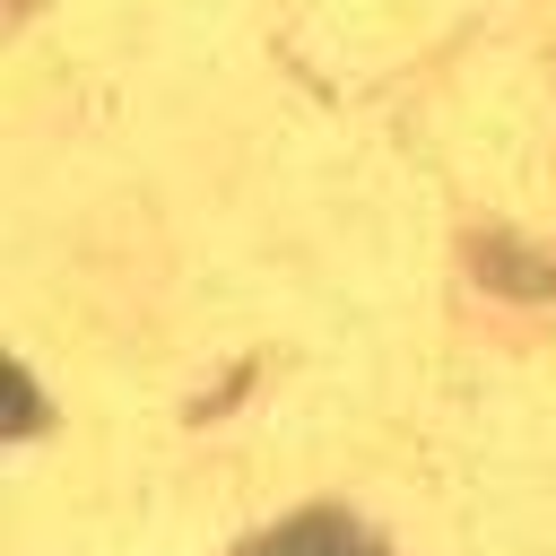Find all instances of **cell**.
Wrapping results in <instances>:
<instances>
[{
    "instance_id": "obj_1",
    "label": "cell",
    "mask_w": 556,
    "mask_h": 556,
    "mask_svg": "<svg viewBox=\"0 0 556 556\" xmlns=\"http://www.w3.org/2000/svg\"><path fill=\"white\" fill-rule=\"evenodd\" d=\"M243 556H382L356 521H339V513H295V521H278L269 539H252Z\"/></svg>"
}]
</instances>
